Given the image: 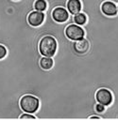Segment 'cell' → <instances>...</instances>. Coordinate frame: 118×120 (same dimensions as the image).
Masks as SVG:
<instances>
[{"label":"cell","instance_id":"cell-15","mask_svg":"<svg viewBox=\"0 0 118 120\" xmlns=\"http://www.w3.org/2000/svg\"><path fill=\"white\" fill-rule=\"evenodd\" d=\"M20 118H21V119H35V116L32 115V114H28V112H27V113L22 114V115L20 116Z\"/></svg>","mask_w":118,"mask_h":120},{"label":"cell","instance_id":"cell-1","mask_svg":"<svg viewBox=\"0 0 118 120\" xmlns=\"http://www.w3.org/2000/svg\"><path fill=\"white\" fill-rule=\"evenodd\" d=\"M40 52L43 56L52 57L55 55L57 51V41L56 39L51 36H45L40 40L39 45Z\"/></svg>","mask_w":118,"mask_h":120},{"label":"cell","instance_id":"cell-4","mask_svg":"<svg viewBox=\"0 0 118 120\" xmlns=\"http://www.w3.org/2000/svg\"><path fill=\"white\" fill-rule=\"evenodd\" d=\"M95 98H96L97 102L104 106H109L112 102V95L110 91L106 88H101L97 90L95 94Z\"/></svg>","mask_w":118,"mask_h":120},{"label":"cell","instance_id":"cell-5","mask_svg":"<svg viewBox=\"0 0 118 120\" xmlns=\"http://www.w3.org/2000/svg\"><path fill=\"white\" fill-rule=\"evenodd\" d=\"M52 17L57 22H64L68 20L69 14H68V11L64 8L58 7V8H55L53 9Z\"/></svg>","mask_w":118,"mask_h":120},{"label":"cell","instance_id":"cell-18","mask_svg":"<svg viewBox=\"0 0 118 120\" xmlns=\"http://www.w3.org/2000/svg\"><path fill=\"white\" fill-rule=\"evenodd\" d=\"M15 1H16V0H15Z\"/></svg>","mask_w":118,"mask_h":120},{"label":"cell","instance_id":"cell-13","mask_svg":"<svg viewBox=\"0 0 118 120\" xmlns=\"http://www.w3.org/2000/svg\"><path fill=\"white\" fill-rule=\"evenodd\" d=\"M7 54V49L5 48V46L0 44V59H3Z\"/></svg>","mask_w":118,"mask_h":120},{"label":"cell","instance_id":"cell-17","mask_svg":"<svg viewBox=\"0 0 118 120\" xmlns=\"http://www.w3.org/2000/svg\"><path fill=\"white\" fill-rule=\"evenodd\" d=\"M117 9H118V6H117Z\"/></svg>","mask_w":118,"mask_h":120},{"label":"cell","instance_id":"cell-14","mask_svg":"<svg viewBox=\"0 0 118 120\" xmlns=\"http://www.w3.org/2000/svg\"><path fill=\"white\" fill-rule=\"evenodd\" d=\"M95 110H96L97 112H102L105 111V106L100 104V103H98V104L95 105Z\"/></svg>","mask_w":118,"mask_h":120},{"label":"cell","instance_id":"cell-12","mask_svg":"<svg viewBox=\"0 0 118 120\" xmlns=\"http://www.w3.org/2000/svg\"><path fill=\"white\" fill-rule=\"evenodd\" d=\"M46 2L45 0H36L34 3V8L38 10V11H43L46 8Z\"/></svg>","mask_w":118,"mask_h":120},{"label":"cell","instance_id":"cell-2","mask_svg":"<svg viewBox=\"0 0 118 120\" xmlns=\"http://www.w3.org/2000/svg\"><path fill=\"white\" fill-rule=\"evenodd\" d=\"M39 99L31 95L24 96L20 100V107L25 112L33 113L39 108Z\"/></svg>","mask_w":118,"mask_h":120},{"label":"cell","instance_id":"cell-9","mask_svg":"<svg viewBox=\"0 0 118 120\" xmlns=\"http://www.w3.org/2000/svg\"><path fill=\"white\" fill-rule=\"evenodd\" d=\"M68 11L72 14H77L81 10V3L79 0H68L67 2Z\"/></svg>","mask_w":118,"mask_h":120},{"label":"cell","instance_id":"cell-7","mask_svg":"<svg viewBox=\"0 0 118 120\" xmlns=\"http://www.w3.org/2000/svg\"><path fill=\"white\" fill-rule=\"evenodd\" d=\"M102 12L107 16H114L117 14V6L111 1H105L101 5Z\"/></svg>","mask_w":118,"mask_h":120},{"label":"cell","instance_id":"cell-3","mask_svg":"<svg viewBox=\"0 0 118 120\" xmlns=\"http://www.w3.org/2000/svg\"><path fill=\"white\" fill-rule=\"evenodd\" d=\"M84 30L78 24H70L65 29L66 37L71 40H79L84 37Z\"/></svg>","mask_w":118,"mask_h":120},{"label":"cell","instance_id":"cell-8","mask_svg":"<svg viewBox=\"0 0 118 120\" xmlns=\"http://www.w3.org/2000/svg\"><path fill=\"white\" fill-rule=\"evenodd\" d=\"M89 47H90L89 42L85 38L76 40V43L74 44V48H75L76 52H78V53H85V52H87V51L89 50Z\"/></svg>","mask_w":118,"mask_h":120},{"label":"cell","instance_id":"cell-6","mask_svg":"<svg viewBox=\"0 0 118 120\" xmlns=\"http://www.w3.org/2000/svg\"><path fill=\"white\" fill-rule=\"evenodd\" d=\"M44 20V14L42 11H32L27 17V22L32 26H39Z\"/></svg>","mask_w":118,"mask_h":120},{"label":"cell","instance_id":"cell-16","mask_svg":"<svg viewBox=\"0 0 118 120\" xmlns=\"http://www.w3.org/2000/svg\"><path fill=\"white\" fill-rule=\"evenodd\" d=\"M91 118H96V119H98V118H100V117H99V116H94V115H93V116H91Z\"/></svg>","mask_w":118,"mask_h":120},{"label":"cell","instance_id":"cell-10","mask_svg":"<svg viewBox=\"0 0 118 120\" xmlns=\"http://www.w3.org/2000/svg\"><path fill=\"white\" fill-rule=\"evenodd\" d=\"M53 64H54V62L51 59V57L44 56V57L41 58V60H40V66L43 69H50L53 67Z\"/></svg>","mask_w":118,"mask_h":120},{"label":"cell","instance_id":"cell-11","mask_svg":"<svg viewBox=\"0 0 118 120\" xmlns=\"http://www.w3.org/2000/svg\"><path fill=\"white\" fill-rule=\"evenodd\" d=\"M86 21H87V17H86V15L84 13H80L79 12L77 14H75V16H74V22L78 25L84 24L86 22Z\"/></svg>","mask_w":118,"mask_h":120}]
</instances>
